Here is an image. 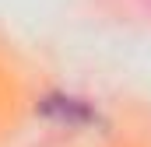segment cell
Instances as JSON below:
<instances>
[{"label": "cell", "instance_id": "6da1fadb", "mask_svg": "<svg viewBox=\"0 0 151 147\" xmlns=\"http://www.w3.org/2000/svg\"><path fill=\"white\" fill-rule=\"evenodd\" d=\"M39 116L53 126H67V130H91L102 123L99 109L81 98V95H70V91H49L39 98Z\"/></svg>", "mask_w": 151, "mask_h": 147}]
</instances>
